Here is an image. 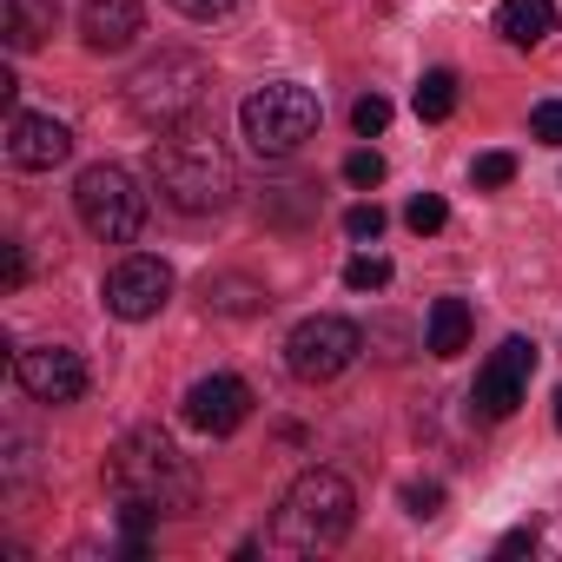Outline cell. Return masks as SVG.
<instances>
[{
    "instance_id": "obj_22",
    "label": "cell",
    "mask_w": 562,
    "mask_h": 562,
    "mask_svg": "<svg viewBox=\"0 0 562 562\" xmlns=\"http://www.w3.org/2000/svg\"><path fill=\"white\" fill-rule=\"evenodd\" d=\"M470 179H476L483 192H496V186H509V179H516V159H509V153H483V159L470 166Z\"/></svg>"
},
{
    "instance_id": "obj_11",
    "label": "cell",
    "mask_w": 562,
    "mask_h": 562,
    "mask_svg": "<svg viewBox=\"0 0 562 562\" xmlns=\"http://www.w3.org/2000/svg\"><path fill=\"white\" fill-rule=\"evenodd\" d=\"M14 172H54L67 153H74V133L54 120V113H14L8 120V139H0Z\"/></svg>"
},
{
    "instance_id": "obj_3",
    "label": "cell",
    "mask_w": 562,
    "mask_h": 562,
    "mask_svg": "<svg viewBox=\"0 0 562 562\" xmlns=\"http://www.w3.org/2000/svg\"><path fill=\"white\" fill-rule=\"evenodd\" d=\"M351 522H358L351 483H345L338 470H305V476L285 490L278 516H271V542L285 549V555H325V549H338V542L351 536Z\"/></svg>"
},
{
    "instance_id": "obj_4",
    "label": "cell",
    "mask_w": 562,
    "mask_h": 562,
    "mask_svg": "<svg viewBox=\"0 0 562 562\" xmlns=\"http://www.w3.org/2000/svg\"><path fill=\"white\" fill-rule=\"evenodd\" d=\"M126 106L146 126H159V133L205 126V113H212V67L199 54H159V60H146L126 80Z\"/></svg>"
},
{
    "instance_id": "obj_5",
    "label": "cell",
    "mask_w": 562,
    "mask_h": 562,
    "mask_svg": "<svg viewBox=\"0 0 562 562\" xmlns=\"http://www.w3.org/2000/svg\"><path fill=\"white\" fill-rule=\"evenodd\" d=\"M318 93L312 87H292V80H278V87H258L245 106H238V126H245V146L258 159H292L312 133H318Z\"/></svg>"
},
{
    "instance_id": "obj_9",
    "label": "cell",
    "mask_w": 562,
    "mask_h": 562,
    "mask_svg": "<svg viewBox=\"0 0 562 562\" xmlns=\"http://www.w3.org/2000/svg\"><path fill=\"white\" fill-rule=\"evenodd\" d=\"M172 299V265L166 258H120L113 271H106V312L113 318H126V325H139V318H153L159 305Z\"/></svg>"
},
{
    "instance_id": "obj_13",
    "label": "cell",
    "mask_w": 562,
    "mask_h": 562,
    "mask_svg": "<svg viewBox=\"0 0 562 562\" xmlns=\"http://www.w3.org/2000/svg\"><path fill=\"white\" fill-rule=\"evenodd\" d=\"M146 34V8L139 0H87L80 8V41L93 54H126Z\"/></svg>"
},
{
    "instance_id": "obj_24",
    "label": "cell",
    "mask_w": 562,
    "mask_h": 562,
    "mask_svg": "<svg viewBox=\"0 0 562 562\" xmlns=\"http://www.w3.org/2000/svg\"><path fill=\"white\" fill-rule=\"evenodd\" d=\"M345 232H351L358 245H364V238H378V232H384V212H378V199H364V205H351V212H345Z\"/></svg>"
},
{
    "instance_id": "obj_14",
    "label": "cell",
    "mask_w": 562,
    "mask_h": 562,
    "mask_svg": "<svg viewBox=\"0 0 562 562\" xmlns=\"http://www.w3.org/2000/svg\"><path fill=\"white\" fill-rule=\"evenodd\" d=\"M54 21H60V0H8L0 8V34H8L14 54H34L54 34Z\"/></svg>"
},
{
    "instance_id": "obj_6",
    "label": "cell",
    "mask_w": 562,
    "mask_h": 562,
    "mask_svg": "<svg viewBox=\"0 0 562 562\" xmlns=\"http://www.w3.org/2000/svg\"><path fill=\"white\" fill-rule=\"evenodd\" d=\"M74 205H80V225H87L100 245H126V238H139V225H146V192L133 186L126 166H87L80 186H74Z\"/></svg>"
},
{
    "instance_id": "obj_10",
    "label": "cell",
    "mask_w": 562,
    "mask_h": 562,
    "mask_svg": "<svg viewBox=\"0 0 562 562\" xmlns=\"http://www.w3.org/2000/svg\"><path fill=\"white\" fill-rule=\"evenodd\" d=\"M14 378L34 404H74L87 391V358L67 345H34V351H14Z\"/></svg>"
},
{
    "instance_id": "obj_19",
    "label": "cell",
    "mask_w": 562,
    "mask_h": 562,
    "mask_svg": "<svg viewBox=\"0 0 562 562\" xmlns=\"http://www.w3.org/2000/svg\"><path fill=\"white\" fill-rule=\"evenodd\" d=\"M404 225H411L417 238H424V232H443V225H450V205H443L437 192H417V199L404 205Z\"/></svg>"
},
{
    "instance_id": "obj_25",
    "label": "cell",
    "mask_w": 562,
    "mask_h": 562,
    "mask_svg": "<svg viewBox=\"0 0 562 562\" xmlns=\"http://www.w3.org/2000/svg\"><path fill=\"white\" fill-rule=\"evenodd\" d=\"M404 509H411L417 522L437 516V509H443V483H411V490H404Z\"/></svg>"
},
{
    "instance_id": "obj_8",
    "label": "cell",
    "mask_w": 562,
    "mask_h": 562,
    "mask_svg": "<svg viewBox=\"0 0 562 562\" xmlns=\"http://www.w3.org/2000/svg\"><path fill=\"white\" fill-rule=\"evenodd\" d=\"M529 371H536V345H529V338H503L496 358H490V364L476 371V384H470V411H476L483 424H503V417L522 404Z\"/></svg>"
},
{
    "instance_id": "obj_26",
    "label": "cell",
    "mask_w": 562,
    "mask_h": 562,
    "mask_svg": "<svg viewBox=\"0 0 562 562\" xmlns=\"http://www.w3.org/2000/svg\"><path fill=\"white\" fill-rule=\"evenodd\" d=\"M0 285H8V292L27 285V245H0Z\"/></svg>"
},
{
    "instance_id": "obj_15",
    "label": "cell",
    "mask_w": 562,
    "mask_h": 562,
    "mask_svg": "<svg viewBox=\"0 0 562 562\" xmlns=\"http://www.w3.org/2000/svg\"><path fill=\"white\" fill-rule=\"evenodd\" d=\"M496 34L509 47H542L555 34V8H549V0H503V8H496Z\"/></svg>"
},
{
    "instance_id": "obj_12",
    "label": "cell",
    "mask_w": 562,
    "mask_h": 562,
    "mask_svg": "<svg viewBox=\"0 0 562 562\" xmlns=\"http://www.w3.org/2000/svg\"><path fill=\"white\" fill-rule=\"evenodd\" d=\"M245 417H251V384H245V378H232V371L199 378V384L186 391V424H192V430H205V437H232Z\"/></svg>"
},
{
    "instance_id": "obj_17",
    "label": "cell",
    "mask_w": 562,
    "mask_h": 562,
    "mask_svg": "<svg viewBox=\"0 0 562 562\" xmlns=\"http://www.w3.org/2000/svg\"><path fill=\"white\" fill-rule=\"evenodd\" d=\"M457 113V74L450 67H430L417 80V120H450Z\"/></svg>"
},
{
    "instance_id": "obj_28",
    "label": "cell",
    "mask_w": 562,
    "mask_h": 562,
    "mask_svg": "<svg viewBox=\"0 0 562 562\" xmlns=\"http://www.w3.org/2000/svg\"><path fill=\"white\" fill-rule=\"evenodd\" d=\"M536 536H542V529H536V522H522V529H509V536L496 542V555H503V562H509V555H529V549H536Z\"/></svg>"
},
{
    "instance_id": "obj_18",
    "label": "cell",
    "mask_w": 562,
    "mask_h": 562,
    "mask_svg": "<svg viewBox=\"0 0 562 562\" xmlns=\"http://www.w3.org/2000/svg\"><path fill=\"white\" fill-rule=\"evenodd\" d=\"M345 285H351V292H384V285H391V258L358 251V258L345 265Z\"/></svg>"
},
{
    "instance_id": "obj_29",
    "label": "cell",
    "mask_w": 562,
    "mask_h": 562,
    "mask_svg": "<svg viewBox=\"0 0 562 562\" xmlns=\"http://www.w3.org/2000/svg\"><path fill=\"white\" fill-rule=\"evenodd\" d=\"M555 430H562V391H555Z\"/></svg>"
},
{
    "instance_id": "obj_21",
    "label": "cell",
    "mask_w": 562,
    "mask_h": 562,
    "mask_svg": "<svg viewBox=\"0 0 562 562\" xmlns=\"http://www.w3.org/2000/svg\"><path fill=\"white\" fill-rule=\"evenodd\" d=\"M345 179H351L358 192H371V186H384V153H371V146H358V153L345 159Z\"/></svg>"
},
{
    "instance_id": "obj_2",
    "label": "cell",
    "mask_w": 562,
    "mask_h": 562,
    "mask_svg": "<svg viewBox=\"0 0 562 562\" xmlns=\"http://www.w3.org/2000/svg\"><path fill=\"white\" fill-rule=\"evenodd\" d=\"M153 186L172 212L186 218H205V212H225L232 192H238V172L225 159V146L205 133V126H179L153 146Z\"/></svg>"
},
{
    "instance_id": "obj_27",
    "label": "cell",
    "mask_w": 562,
    "mask_h": 562,
    "mask_svg": "<svg viewBox=\"0 0 562 562\" xmlns=\"http://www.w3.org/2000/svg\"><path fill=\"white\" fill-rule=\"evenodd\" d=\"M172 8L186 14V21H218V14H232L238 0H172Z\"/></svg>"
},
{
    "instance_id": "obj_16",
    "label": "cell",
    "mask_w": 562,
    "mask_h": 562,
    "mask_svg": "<svg viewBox=\"0 0 562 562\" xmlns=\"http://www.w3.org/2000/svg\"><path fill=\"white\" fill-rule=\"evenodd\" d=\"M470 345V305L463 299H437L430 305V325H424V351L430 358H457Z\"/></svg>"
},
{
    "instance_id": "obj_1",
    "label": "cell",
    "mask_w": 562,
    "mask_h": 562,
    "mask_svg": "<svg viewBox=\"0 0 562 562\" xmlns=\"http://www.w3.org/2000/svg\"><path fill=\"white\" fill-rule=\"evenodd\" d=\"M106 490H113V503H146L159 516H192L199 470L179 457V443L166 430H126L106 457Z\"/></svg>"
},
{
    "instance_id": "obj_20",
    "label": "cell",
    "mask_w": 562,
    "mask_h": 562,
    "mask_svg": "<svg viewBox=\"0 0 562 562\" xmlns=\"http://www.w3.org/2000/svg\"><path fill=\"white\" fill-rule=\"evenodd\" d=\"M351 126H358V139H378V133L391 126V100H384V93H364V100L351 106Z\"/></svg>"
},
{
    "instance_id": "obj_7",
    "label": "cell",
    "mask_w": 562,
    "mask_h": 562,
    "mask_svg": "<svg viewBox=\"0 0 562 562\" xmlns=\"http://www.w3.org/2000/svg\"><path fill=\"white\" fill-rule=\"evenodd\" d=\"M358 351H364V331H358L351 318H338V312H318V318H305V325L285 338V364H292V378H305V384H331L338 371L358 364Z\"/></svg>"
},
{
    "instance_id": "obj_23",
    "label": "cell",
    "mask_w": 562,
    "mask_h": 562,
    "mask_svg": "<svg viewBox=\"0 0 562 562\" xmlns=\"http://www.w3.org/2000/svg\"><path fill=\"white\" fill-rule=\"evenodd\" d=\"M529 139H542V146H562V100H542V106L529 113Z\"/></svg>"
}]
</instances>
